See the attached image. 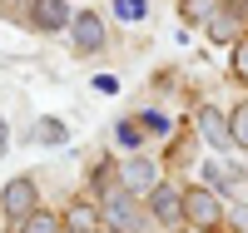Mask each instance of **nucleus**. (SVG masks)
I'll return each mask as SVG.
<instances>
[{
	"instance_id": "nucleus-19",
	"label": "nucleus",
	"mask_w": 248,
	"mask_h": 233,
	"mask_svg": "<svg viewBox=\"0 0 248 233\" xmlns=\"http://www.w3.org/2000/svg\"><path fill=\"white\" fill-rule=\"evenodd\" d=\"M229 218H233V228H238V233H248V203H238Z\"/></svg>"
},
{
	"instance_id": "nucleus-8",
	"label": "nucleus",
	"mask_w": 248,
	"mask_h": 233,
	"mask_svg": "<svg viewBox=\"0 0 248 233\" xmlns=\"http://www.w3.org/2000/svg\"><path fill=\"white\" fill-rule=\"evenodd\" d=\"M199 129H203V139H209L214 149H229V139H233V129L223 124L218 109H199Z\"/></svg>"
},
{
	"instance_id": "nucleus-20",
	"label": "nucleus",
	"mask_w": 248,
	"mask_h": 233,
	"mask_svg": "<svg viewBox=\"0 0 248 233\" xmlns=\"http://www.w3.org/2000/svg\"><path fill=\"white\" fill-rule=\"evenodd\" d=\"M119 144H129V149L139 144V129H134V124H119Z\"/></svg>"
},
{
	"instance_id": "nucleus-9",
	"label": "nucleus",
	"mask_w": 248,
	"mask_h": 233,
	"mask_svg": "<svg viewBox=\"0 0 248 233\" xmlns=\"http://www.w3.org/2000/svg\"><path fill=\"white\" fill-rule=\"evenodd\" d=\"M203 179H209L214 188H229V184H238L243 174H238L233 164H223V159H209V164H203Z\"/></svg>"
},
{
	"instance_id": "nucleus-6",
	"label": "nucleus",
	"mask_w": 248,
	"mask_h": 233,
	"mask_svg": "<svg viewBox=\"0 0 248 233\" xmlns=\"http://www.w3.org/2000/svg\"><path fill=\"white\" fill-rule=\"evenodd\" d=\"M124 184H129V194H154L159 188V169L149 159H129L124 164Z\"/></svg>"
},
{
	"instance_id": "nucleus-7",
	"label": "nucleus",
	"mask_w": 248,
	"mask_h": 233,
	"mask_svg": "<svg viewBox=\"0 0 248 233\" xmlns=\"http://www.w3.org/2000/svg\"><path fill=\"white\" fill-rule=\"evenodd\" d=\"M105 214H109V223H119V228H144V218H139V208L129 203V199H124V194H109L105 199Z\"/></svg>"
},
{
	"instance_id": "nucleus-22",
	"label": "nucleus",
	"mask_w": 248,
	"mask_h": 233,
	"mask_svg": "<svg viewBox=\"0 0 248 233\" xmlns=\"http://www.w3.org/2000/svg\"><path fill=\"white\" fill-rule=\"evenodd\" d=\"M0 154H5V119H0Z\"/></svg>"
},
{
	"instance_id": "nucleus-14",
	"label": "nucleus",
	"mask_w": 248,
	"mask_h": 233,
	"mask_svg": "<svg viewBox=\"0 0 248 233\" xmlns=\"http://www.w3.org/2000/svg\"><path fill=\"white\" fill-rule=\"evenodd\" d=\"M114 15L119 20H139L144 15V0H114Z\"/></svg>"
},
{
	"instance_id": "nucleus-4",
	"label": "nucleus",
	"mask_w": 248,
	"mask_h": 233,
	"mask_svg": "<svg viewBox=\"0 0 248 233\" xmlns=\"http://www.w3.org/2000/svg\"><path fill=\"white\" fill-rule=\"evenodd\" d=\"M30 20L40 30H70V5H65V0H35Z\"/></svg>"
},
{
	"instance_id": "nucleus-3",
	"label": "nucleus",
	"mask_w": 248,
	"mask_h": 233,
	"mask_svg": "<svg viewBox=\"0 0 248 233\" xmlns=\"http://www.w3.org/2000/svg\"><path fill=\"white\" fill-rule=\"evenodd\" d=\"M149 203H154V218L169 223V228L184 218V194H179V188H169V184H159L154 194H149Z\"/></svg>"
},
{
	"instance_id": "nucleus-16",
	"label": "nucleus",
	"mask_w": 248,
	"mask_h": 233,
	"mask_svg": "<svg viewBox=\"0 0 248 233\" xmlns=\"http://www.w3.org/2000/svg\"><path fill=\"white\" fill-rule=\"evenodd\" d=\"M139 124H144L149 134H169V119H164V114H149V109H144V114H139Z\"/></svg>"
},
{
	"instance_id": "nucleus-18",
	"label": "nucleus",
	"mask_w": 248,
	"mask_h": 233,
	"mask_svg": "<svg viewBox=\"0 0 248 233\" xmlns=\"http://www.w3.org/2000/svg\"><path fill=\"white\" fill-rule=\"evenodd\" d=\"M94 90H99V94H114L119 79H114V75H94Z\"/></svg>"
},
{
	"instance_id": "nucleus-10",
	"label": "nucleus",
	"mask_w": 248,
	"mask_h": 233,
	"mask_svg": "<svg viewBox=\"0 0 248 233\" xmlns=\"http://www.w3.org/2000/svg\"><path fill=\"white\" fill-rule=\"evenodd\" d=\"M30 139H40V144H65V139H70V129H65V124H55V119H35Z\"/></svg>"
},
{
	"instance_id": "nucleus-12",
	"label": "nucleus",
	"mask_w": 248,
	"mask_h": 233,
	"mask_svg": "<svg viewBox=\"0 0 248 233\" xmlns=\"http://www.w3.org/2000/svg\"><path fill=\"white\" fill-rule=\"evenodd\" d=\"M229 129H233V144H238V149H248V104H238V109H233Z\"/></svg>"
},
{
	"instance_id": "nucleus-2",
	"label": "nucleus",
	"mask_w": 248,
	"mask_h": 233,
	"mask_svg": "<svg viewBox=\"0 0 248 233\" xmlns=\"http://www.w3.org/2000/svg\"><path fill=\"white\" fill-rule=\"evenodd\" d=\"M0 203H5V214H10L15 223H25V218L35 214V184H30V179L5 184V199H0Z\"/></svg>"
},
{
	"instance_id": "nucleus-17",
	"label": "nucleus",
	"mask_w": 248,
	"mask_h": 233,
	"mask_svg": "<svg viewBox=\"0 0 248 233\" xmlns=\"http://www.w3.org/2000/svg\"><path fill=\"white\" fill-rule=\"evenodd\" d=\"M233 70H238V79L248 84V40H238V50H233Z\"/></svg>"
},
{
	"instance_id": "nucleus-15",
	"label": "nucleus",
	"mask_w": 248,
	"mask_h": 233,
	"mask_svg": "<svg viewBox=\"0 0 248 233\" xmlns=\"http://www.w3.org/2000/svg\"><path fill=\"white\" fill-rule=\"evenodd\" d=\"M184 15H194V20H209V15H214V0H184Z\"/></svg>"
},
{
	"instance_id": "nucleus-5",
	"label": "nucleus",
	"mask_w": 248,
	"mask_h": 233,
	"mask_svg": "<svg viewBox=\"0 0 248 233\" xmlns=\"http://www.w3.org/2000/svg\"><path fill=\"white\" fill-rule=\"evenodd\" d=\"M70 35H75V50H99L105 45V25H99V15H75L70 20Z\"/></svg>"
},
{
	"instance_id": "nucleus-21",
	"label": "nucleus",
	"mask_w": 248,
	"mask_h": 233,
	"mask_svg": "<svg viewBox=\"0 0 248 233\" xmlns=\"http://www.w3.org/2000/svg\"><path fill=\"white\" fill-rule=\"evenodd\" d=\"M229 5H233V10H238V15H248V0H229Z\"/></svg>"
},
{
	"instance_id": "nucleus-1",
	"label": "nucleus",
	"mask_w": 248,
	"mask_h": 233,
	"mask_svg": "<svg viewBox=\"0 0 248 233\" xmlns=\"http://www.w3.org/2000/svg\"><path fill=\"white\" fill-rule=\"evenodd\" d=\"M184 214H189L199 228H218L223 223V203H218L214 188H189V194H184Z\"/></svg>"
},
{
	"instance_id": "nucleus-13",
	"label": "nucleus",
	"mask_w": 248,
	"mask_h": 233,
	"mask_svg": "<svg viewBox=\"0 0 248 233\" xmlns=\"http://www.w3.org/2000/svg\"><path fill=\"white\" fill-rule=\"evenodd\" d=\"M20 233H60V218H50V214H30L25 223H20Z\"/></svg>"
},
{
	"instance_id": "nucleus-11",
	"label": "nucleus",
	"mask_w": 248,
	"mask_h": 233,
	"mask_svg": "<svg viewBox=\"0 0 248 233\" xmlns=\"http://www.w3.org/2000/svg\"><path fill=\"white\" fill-rule=\"evenodd\" d=\"M70 228L75 233H94V208L90 203H70Z\"/></svg>"
}]
</instances>
